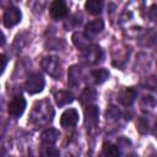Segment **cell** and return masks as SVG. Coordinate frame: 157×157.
<instances>
[{"label":"cell","instance_id":"6da1fadb","mask_svg":"<svg viewBox=\"0 0 157 157\" xmlns=\"http://www.w3.org/2000/svg\"><path fill=\"white\" fill-rule=\"evenodd\" d=\"M53 115H54V110L52 108L50 102L40 101V102H37L33 107V110L31 114V121L37 126H43L52 121Z\"/></svg>","mask_w":157,"mask_h":157},{"label":"cell","instance_id":"7a4b0ae2","mask_svg":"<svg viewBox=\"0 0 157 157\" xmlns=\"http://www.w3.org/2000/svg\"><path fill=\"white\" fill-rule=\"evenodd\" d=\"M40 65L42 69L53 77H59L61 75V63L56 56H45Z\"/></svg>","mask_w":157,"mask_h":157},{"label":"cell","instance_id":"3957f363","mask_svg":"<svg viewBox=\"0 0 157 157\" xmlns=\"http://www.w3.org/2000/svg\"><path fill=\"white\" fill-rule=\"evenodd\" d=\"M43 87H44V77L38 72L31 74L25 82V88L29 94H36L42 92Z\"/></svg>","mask_w":157,"mask_h":157},{"label":"cell","instance_id":"277c9868","mask_svg":"<svg viewBox=\"0 0 157 157\" xmlns=\"http://www.w3.org/2000/svg\"><path fill=\"white\" fill-rule=\"evenodd\" d=\"M21 17H22V13H21L20 9L16 6H10L4 13V18H2L4 26L7 28L13 27L21 21Z\"/></svg>","mask_w":157,"mask_h":157},{"label":"cell","instance_id":"5b68a950","mask_svg":"<svg viewBox=\"0 0 157 157\" xmlns=\"http://www.w3.org/2000/svg\"><path fill=\"white\" fill-rule=\"evenodd\" d=\"M82 59L87 64H97V63L102 61V59H103V52H102V49L99 47L91 45L90 48H87L86 50L82 52Z\"/></svg>","mask_w":157,"mask_h":157},{"label":"cell","instance_id":"8992f818","mask_svg":"<svg viewBox=\"0 0 157 157\" xmlns=\"http://www.w3.org/2000/svg\"><path fill=\"white\" fill-rule=\"evenodd\" d=\"M26 109V99L22 96H16L9 103V114L13 118H18L23 114Z\"/></svg>","mask_w":157,"mask_h":157},{"label":"cell","instance_id":"52a82bcc","mask_svg":"<svg viewBox=\"0 0 157 157\" xmlns=\"http://www.w3.org/2000/svg\"><path fill=\"white\" fill-rule=\"evenodd\" d=\"M50 16L54 20H61L63 17H65L69 12L67 10V5L65 0H54L50 5Z\"/></svg>","mask_w":157,"mask_h":157},{"label":"cell","instance_id":"ba28073f","mask_svg":"<svg viewBox=\"0 0 157 157\" xmlns=\"http://www.w3.org/2000/svg\"><path fill=\"white\" fill-rule=\"evenodd\" d=\"M78 121V113L76 109L74 108H70L67 110H65L63 114H61V118H60V125L65 129L67 128H72L77 124Z\"/></svg>","mask_w":157,"mask_h":157},{"label":"cell","instance_id":"9c48e42d","mask_svg":"<svg viewBox=\"0 0 157 157\" xmlns=\"http://www.w3.org/2000/svg\"><path fill=\"white\" fill-rule=\"evenodd\" d=\"M98 115H99L98 107L88 104L85 109V124H86V126L93 128L98 123Z\"/></svg>","mask_w":157,"mask_h":157},{"label":"cell","instance_id":"30bf717a","mask_svg":"<svg viewBox=\"0 0 157 157\" xmlns=\"http://www.w3.org/2000/svg\"><path fill=\"white\" fill-rule=\"evenodd\" d=\"M103 28H104L103 20L97 18V20H93V21H90L88 23H86V26H85V34L91 38V37H94L98 33H101Z\"/></svg>","mask_w":157,"mask_h":157},{"label":"cell","instance_id":"8fae6325","mask_svg":"<svg viewBox=\"0 0 157 157\" xmlns=\"http://www.w3.org/2000/svg\"><path fill=\"white\" fill-rule=\"evenodd\" d=\"M67 82L71 87H77L81 83V78H82V71L77 65H72L69 69L67 72Z\"/></svg>","mask_w":157,"mask_h":157},{"label":"cell","instance_id":"7c38bea8","mask_svg":"<svg viewBox=\"0 0 157 157\" xmlns=\"http://www.w3.org/2000/svg\"><path fill=\"white\" fill-rule=\"evenodd\" d=\"M136 97H137V91L132 87H128L119 94V101L124 105H131L135 102Z\"/></svg>","mask_w":157,"mask_h":157},{"label":"cell","instance_id":"4fadbf2b","mask_svg":"<svg viewBox=\"0 0 157 157\" xmlns=\"http://www.w3.org/2000/svg\"><path fill=\"white\" fill-rule=\"evenodd\" d=\"M59 137H60V132L56 129H54V128H49V129L44 130L42 132V135H40L42 142L45 144V145H48V146L55 144Z\"/></svg>","mask_w":157,"mask_h":157},{"label":"cell","instance_id":"5bb4252c","mask_svg":"<svg viewBox=\"0 0 157 157\" xmlns=\"http://www.w3.org/2000/svg\"><path fill=\"white\" fill-rule=\"evenodd\" d=\"M90 39H91V38H90L88 36H86L85 33L76 32V33L72 34V42H74V44L76 45V48H78V49L82 50V52L91 47Z\"/></svg>","mask_w":157,"mask_h":157},{"label":"cell","instance_id":"9a60e30c","mask_svg":"<svg viewBox=\"0 0 157 157\" xmlns=\"http://www.w3.org/2000/svg\"><path fill=\"white\" fill-rule=\"evenodd\" d=\"M54 99L59 107H64L74 101V96L69 91H58L54 93Z\"/></svg>","mask_w":157,"mask_h":157},{"label":"cell","instance_id":"2e32d148","mask_svg":"<svg viewBox=\"0 0 157 157\" xmlns=\"http://www.w3.org/2000/svg\"><path fill=\"white\" fill-rule=\"evenodd\" d=\"M103 4L104 0H87L85 4V9L91 15H98L103 9Z\"/></svg>","mask_w":157,"mask_h":157},{"label":"cell","instance_id":"e0dca14e","mask_svg":"<svg viewBox=\"0 0 157 157\" xmlns=\"http://www.w3.org/2000/svg\"><path fill=\"white\" fill-rule=\"evenodd\" d=\"M97 97V92L94 88L92 87H87L82 91V93L80 94V102L82 104H91Z\"/></svg>","mask_w":157,"mask_h":157},{"label":"cell","instance_id":"ac0fdd59","mask_svg":"<svg viewBox=\"0 0 157 157\" xmlns=\"http://www.w3.org/2000/svg\"><path fill=\"white\" fill-rule=\"evenodd\" d=\"M91 75H92L93 81L97 85H101L109 77V71L107 69H97V70H93L91 72Z\"/></svg>","mask_w":157,"mask_h":157},{"label":"cell","instance_id":"d6986e66","mask_svg":"<svg viewBox=\"0 0 157 157\" xmlns=\"http://www.w3.org/2000/svg\"><path fill=\"white\" fill-rule=\"evenodd\" d=\"M102 153L104 156H119L121 155L120 150H119V146L117 145H113L110 142H105L103 144V147H102Z\"/></svg>","mask_w":157,"mask_h":157},{"label":"cell","instance_id":"ffe728a7","mask_svg":"<svg viewBox=\"0 0 157 157\" xmlns=\"http://www.w3.org/2000/svg\"><path fill=\"white\" fill-rule=\"evenodd\" d=\"M156 105V101L152 96L147 94V96H144V98L141 99V107L142 108H148V109H152L153 107Z\"/></svg>","mask_w":157,"mask_h":157},{"label":"cell","instance_id":"44dd1931","mask_svg":"<svg viewBox=\"0 0 157 157\" xmlns=\"http://www.w3.org/2000/svg\"><path fill=\"white\" fill-rule=\"evenodd\" d=\"M119 115H120V112H119V109H118L117 107H114V105H109V107H108V109H107V112H105L107 119L114 120V119H118Z\"/></svg>","mask_w":157,"mask_h":157},{"label":"cell","instance_id":"7402d4cb","mask_svg":"<svg viewBox=\"0 0 157 157\" xmlns=\"http://www.w3.org/2000/svg\"><path fill=\"white\" fill-rule=\"evenodd\" d=\"M137 130L141 132V134H146L148 131V123L145 118H140L137 120Z\"/></svg>","mask_w":157,"mask_h":157},{"label":"cell","instance_id":"603a6c76","mask_svg":"<svg viewBox=\"0 0 157 157\" xmlns=\"http://www.w3.org/2000/svg\"><path fill=\"white\" fill-rule=\"evenodd\" d=\"M148 17H150L151 21H153V22L157 23V4H155V5H152L150 7V10H148Z\"/></svg>","mask_w":157,"mask_h":157},{"label":"cell","instance_id":"cb8c5ba5","mask_svg":"<svg viewBox=\"0 0 157 157\" xmlns=\"http://www.w3.org/2000/svg\"><path fill=\"white\" fill-rule=\"evenodd\" d=\"M43 156H59L60 152L58 150H55L54 147H45V150L42 151Z\"/></svg>","mask_w":157,"mask_h":157},{"label":"cell","instance_id":"d4e9b609","mask_svg":"<svg viewBox=\"0 0 157 157\" xmlns=\"http://www.w3.org/2000/svg\"><path fill=\"white\" fill-rule=\"evenodd\" d=\"M6 61H7L6 56L2 54V55H1V74L4 72V70H5V67H6Z\"/></svg>","mask_w":157,"mask_h":157},{"label":"cell","instance_id":"484cf974","mask_svg":"<svg viewBox=\"0 0 157 157\" xmlns=\"http://www.w3.org/2000/svg\"><path fill=\"white\" fill-rule=\"evenodd\" d=\"M153 134H155V136L157 137V121H156V124H155V130H153Z\"/></svg>","mask_w":157,"mask_h":157}]
</instances>
